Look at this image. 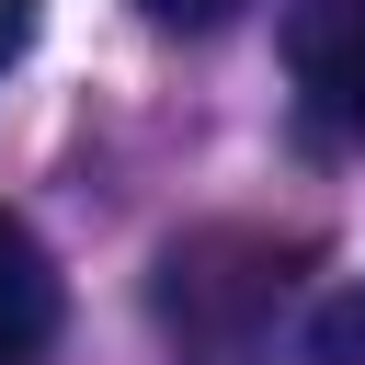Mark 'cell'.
<instances>
[{
    "label": "cell",
    "instance_id": "cell-3",
    "mask_svg": "<svg viewBox=\"0 0 365 365\" xmlns=\"http://www.w3.org/2000/svg\"><path fill=\"white\" fill-rule=\"evenodd\" d=\"M308 365H365V274H354L342 297H319V319H308Z\"/></svg>",
    "mask_w": 365,
    "mask_h": 365
},
{
    "label": "cell",
    "instance_id": "cell-4",
    "mask_svg": "<svg viewBox=\"0 0 365 365\" xmlns=\"http://www.w3.org/2000/svg\"><path fill=\"white\" fill-rule=\"evenodd\" d=\"M137 11H148V23H171V34H205V23H228L240 0H137Z\"/></svg>",
    "mask_w": 365,
    "mask_h": 365
},
{
    "label": "cell",
    "instance_id": "cell-1",
    "mask_svg": "<svg viewBox=\"0 0 365 365\" xmlns=\"http://www.w3.org/2000/svg\"><path fill=\"white\" fill-rule=\"evenodd\" d=\"M285 80L308 137L365 148V0H285Z\"/></svg>",
    "mask_w": 365,
    "mask_h": 365
},
{
    "label": "cell",
    "instance_id": "cell-2",
    "mask_svg": "<svg viewBox=\"0 0 365 365\" xmlns=\"http://www.w3.org/2000/svg\"><path fill=\"white\" fill-rule=\"evenodd\" d=\"M57 262H46V240L0 205V365H34L46 342H57Z\"/></svg>",
    "mask_w": 365,
    "mask_h": 365
},
{
    "label": "cell",
    "instance_id": "cell-5",
    "mask_svg": "<svg viewBox=\"0 0 365 365\" xmlns=\"http://www.w3.org/2000/svg\"><path fill=\"white\" fill-rule=\"evenodd\" d=\"M34 23H46V0H0V68L34 46Z\"/></svg>",
    "mask_w": 365,
    "mask_h": 365
}]
</instances>
